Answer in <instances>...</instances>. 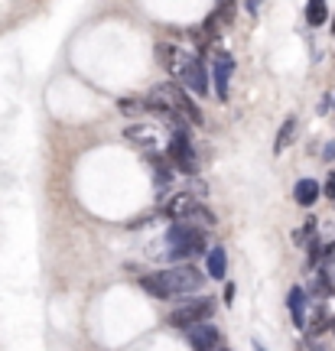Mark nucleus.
<instances>
[{
  "mask_svg": "<svg viewBox=\"0 0 335 351\" xmlns=\"http://www.w3.org/2000/svg\"><path fill=\"white\" fill-rule=\"evenodd\" d=\"M124 140H130V143L140 147L143 153H157L160 130H157L153 124H130V127H124Z\"/></svg>",
  "mask_w": 335,
  "mask_h": 351,
  "instance_id": "obj_10",
  "label": "nucleus"
},
{
  "mask_svg": "<svg viewBox=\"0 0 335 351\" xmlns=\"http://www.w3.org/2000/svg\"><path fill=\"white\" fill-rule=\"evenodd\" d=\"M163 88V95L170 98V104H173L176 111L186 117V124H196V127H202L205 124V117H202V111H199V104L189 98L186 95V88L183 85H176V82H170V85H160Z\"/></svg>",
  "mask_w": 335,
  "mask_h": 351,
  "instance_id": "obj_6",
  "label": "nucleus"
},
{
  "mask_svg": "<svg viewBox=\"0 0 335 351\" xmlns=\"http://www.w3.org/2000/svg\"><path fill=\"white\" fill-rule=\"evenodd\" d=\"M157 287H160V300H176V296H192L199 293L205 276H202L199 267L192 263H173L166 270H157Z\"/></svg>",
  "mask_w": 335,
  "mask_h": 351,
  "instance_id": "obj_1",
  "label": "nucleus"
},
{
  "mask_svg": "<svg viewBox=\"0 0 335 351\" xmlns=\"http://www.w3.org/2000/svg\"><path fill=\"white\" fill-rule=\"evenodd\" d=\"M222 302H224V306H231V302H235V283H231V280H228V283H224V289H222Z\"/></svg>",
  "mask_w": 335,
  "mask_h": 351,
  "instance_id": "obj_20",
  "label": "nucleus"
},
{
  "mask_svg": "<svg viewBox=\"0 0 335 351\" xmlns=\"http://www.w3.org/2000/svg\"><path fill=\"white\" fill-rule=\"evenodd\" d=\"M261 3H264V0H244V10H248L251 16H254V13L261 10Z\"/></svg>",
  "mask_w": 335,
  "mask_h": 351,
  "instance_id": "obj_23",
  "label": "nucleus"
},
{
  "mask_svg": "<svg viewBox=\"0 0 335 351\" xmlns=\"http://www.w3.org/2000/svg\"><path fill=\"white\" fill-rule=\"evenodd\" d=\"M306 247H310V267H319V261H323V241H316V238H310V244H306Z\"/></svg>",
  "mask_w": 335,
  "mask_h": 351,
  "instance_id": "obj_19",
  "label": "nucleus"
},
{
  "mask_svg": "<svg viewBox=\"0 0 335 351\" xmlns=\"http://www.w3.org/2000/svg\"><path fill=\"white\" fill-rule=\"evenodd\" d=\"M179 52L183 49H179L176 43H157V59H160V65L166 69V72L173 69V62L179 59Z\"/></svg>",
  "mask_w": 335,
  "mask_h": 351,
  "instance_id": "obj_16",
  "label": "nucleus"
},
{
  "mask_svg": "<svg viewBox=\"0 0 335 351\" xmlns=\"http://www.w3.org/2000/svg\"><path fill=\"white\" fill-rule=\"evenodd\" d=\"M173 78L176 85L189 88L192 95H199V98H209L211 95V82H209V69L202 62V56H192V52H179V59L173 62Z\"/></svg>",
  "mask_w": 335,
  "mask_h": 351,
  "instance_id": "obj_3",
  "label": "nucleus"
},
{
  "mask_svg": "<svg viewBox=\"0 0 335 351\" xmlns=\"http://www.w3.org/2000/svg\"><path fill=\"white\" fill-rule=\"evenodd\" d=\"M189 345H192V351H218L222 348V332L211 322H199V326L189 328Z\"/></svg>",
  "mask_w": 335,
  "mask_h": 351,
  "instance_id": "obj_8",
  "label": "nucleus"
},
{
  "mask_svg": "<svg viewBox=\"0 0 335 351\" xmlns=\"http://www.w3.org/2000/svg\"><path fill=\"white\" fill-rule=\"evenodd\" d=\"M235 75V59L231 52L218 49L215 59H211V88H215V98L218 101H228V82Z\"/></svg>",
  "mask_w": 335,
  "mask_h": 351,
  "instance_id": "obj_7",
  "label": "nucleus"
},
{
  "mask_svg": "<svg viewBox=\"0 0 335 351\" xmlns=\"http://www.w3.org/2000/svg\"><path fill=\"white\" fill-rule=\"evenodd\" d=\"M211 313H215V302L209 300V296H199V300H189V302H179L173 313H170V326L173 328H183V332H189L192 326H199V322H209Z\"/></svg>",
  "mask_w": 335,
  "mask_h": 351,
  "instance_id": "obj_4",
  "label": "nucleus"
},
{
  "mask_svg": "<svg viewBox=\"0 0 335 351\" xmlns=\"http://www.w3.org/2000/svg\"><path fill=\"white\" fill-rule=\"evenodd\" d=\"M329 328H332V332H335V319H329Z\"/></svg>",
  "mask_w": 335,
  "mask_h": 351,
  "instance_id": "obj_25",
  "label": "nucleus"
},
{
  "mask_svg": "<svg viewBox=\"0 0 335 351\" xmlns=\"http://www.w3.org/2000/svg\"><path fill=\"white\" fill-rule=\"evenodd\" d=\"M117 111L121 114H140V111H147V108H143V98H117Z\"/></svg>",
  "mask_w": 335,
  "mask_h": 351,
  "instance_id": "obj_18",
  "label": "nucleus"
},
{
  "mask_svg": "<svg viewBox=\"0 0 335 351\" xmlns=\"http://www.w3.org/2000/svg\"><path fill=\"white\" fill-rule=\"evenodd\" d=\"M166 257L173 263H183L186 257H196V254H209L205 247V231L192 221H173V228L166 231Z\"/></svg>",
  "mask_w": 335,
  "mask_h": 351,
  "instance_id": "obj_2",
  "label": "nucleus"
},
{
  "mask_svg": "<svg viewBox=\"0 0 335 351\" xmlns=\"http://www.w3.org/2000/svg\"><path fill=\"white\" fill-rule=\"evenodd\" d=\"M205 270H209L211 280H224V274H228V251L224 247H209V254H205Z\"/></svg>",
  "mask_w": 335,
  "mask_h": 351,
  "instance_id": "obj_13",
  "label": "nucleus"
},
{
  "mask_svg": "<svg viewBox=\"0 0 335 351\" xmlns=\"http://www.w3.org/2000/svg\"><path fill=\"white\" fill-rule=\"evenodd\" d=\"M293 137H297V117L290 114V117H286V121H284V127L277 130V140H273V153L280 156V153H284L286 147L293 143Z\"/></svg>",
  "mask_w": 335,
  "mask_h": 351,
  "instance_id": "obj_14",
  "label": "nucleus"
},
{
  "mask_svg": "<svg viewBox=\"0 0 335 351\" xmlns=\"http://www.w3.org/2000/svg\"><path fill=\"white\" fill-rule=\"evenodd\" d=\"M323 160H325V163H332V160H335V143H325V147H323Z\"/></svg>",
  "mask_w": 335,
  "mask_h": 351,
  "instance_id": "obj_22",
  "label": "nucleus"
},
{
  "mask_svg": "<svg viewBox=\"0 0 335 351\" xmlns=\"http://www.w3.org/2000/svg\"><path fill=\"white\" fill-rule=\"evenodd\" d=\"M218 351H228V348H218Z\"/></svg>",
  "mask_w": 335,
  "mask_h": 351,
  "instance_id": "obj_28",
  "label": "nucleus"
},
{
  "mask_svg": "<svg viewBox=\"0 0 335 351\" xmlns=\"http://www.w3.org/2000/svg\"><path fill=\"white\" fill-rule=\"evenodd\" d=\"M332 111H335V98H332Z\"/></svg>",
  "mask_w": 335,
  "mask_h": 351,
  "instance_id": "obj_27",
  "label": "nucleus"
},
{
  "mask_svg": "<svg viewBox=\"0 0 335 351\" xmlns=\"http://www.w3.org/2000/svg\"><path fill=\"white\" fill-rule=\"evenodd\" d=\"M286 306H290V315H293V326L303 332V328H306V289H303V287H293V289H290Z\"/></svg>",
  "mask_w": 335,
  "mask_h": 351,
  "instance_id": "obj_11",
  "label": "nucleus"
},
{
  "mask_svg": "<svg viewBox=\"0 0 335 351\" xmlns=\"http://www.w3.org/2000/svg\"><path fill=\"white\" fill-rule=\"evenodd\" d=\"M215 20H218V23H231V20H235V0H218Z\"/></svg>",
  "mask_w": 335,
  "mask_h": 351,
  "instance_id": "obj_17",
  "label": "nucleus"
},
{
  "mask_svg": "<svg viewBox=\"0 0 335 351\" xmlns=\"http://www.w3.org/2000/svg\"><path fill=\"white\" fill-rule=\"evenodd\" d=\"M170 166L179 169V173L186 176H196L199 173V156H196V147H192V140H189V130H173L170 134Z\"/></svg>",
  "mask_w": 335,
  "mask_h": 351,
  "instance_id": "obj_5",
  "label": "nucleus"
},
{
  "mask_svg": "<svg viewBox=\"0 0 335 351\" xmlns=\"http://www.w3.org/2000/svg\"><path fill=\"white\" fill-rule=\"evenodd\" d=\"M319 195H323V186H319L316 179H299L297 189H293V199H297V205H303V208H312Z\"/></svg>",
  "mask_w": 335,
  "mask_h": 351,
  "instance_id": "obj_12",
  "label": "nucleus"
},
{
  "mask_svg": "<svg viewBox=\"0 0 335 351\" xmlns=\"http://www.w3.org/2000/svg\"><path fill=\"white\" fill-rule=\"evenodd\" d=\"M251 351H267V348H264L261 341H254V345H251Z\"/></svg>",
  "mask_w": 335,
  "mask_h": 351,
  "instance_id": "obj_24",
  "label": "nucleus"
},
{
  "mask_svg": "<svg viewBox=\"0 0 335 351\" xmlns=\"http://www.w3.org/2000/svg\"><path fill=\"white\" fill-rule=\"evenodd\" d=\"M325 20H329V7H325V0H306V23L323 26Z\"/></svg>",
  "mask_w": 335,
  "mask_h": 351,
  "instance_id": "obj_15",
  "label": "nucleus"
},
{
  "mask_svg": "<svg viewBox=\"0 0 335 351\" xmlns=\"http://www.w3.org/2000/svg\"><path fill=\"white\" fill-rule=\"evenodd\" d=\"M332 36H335V20H332Z\"/></svg>",
  "mask_w": 335,
  "mask_h": 351,
  "instance_id": "obj_26",
  "label": "nucleus"
},
{
  "mask_svg": "<svg viewBox=\"0 0 335 351\" xmlns=\"http://www.w3.org/2000/svg\"><path fill=\"white\" fill-rule=\"evenodd\" d=\"M323 195H325V199H335V173H329V179H325Z\"/></svg>",
  "mask_w": 335,
  "mask_h": 351,
  "instance_id": "obj_21",
  "label": "nucleus"
},
{
  "mask_svg": "<svg viewBox=\"0 0 335 351\" xmlns=\"http://www.w3.org/2000/svg\"><path fill=\"white\" fill-rule=\"evenodd\" d=\"M196 208H199V195H192V192H176L173 199L163 205V215H166L170 221H186V218H192Z\"/></svg>",
  "mask_w": 335,
  "mask_h": 351,
  "instance_id": "obj_9",
  "label": "nucleus"
}]
</instances>
